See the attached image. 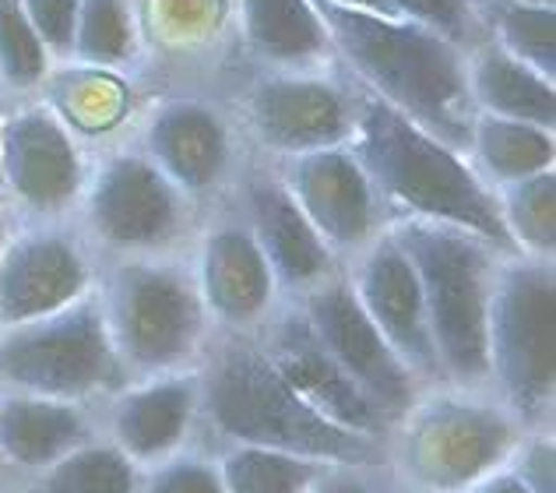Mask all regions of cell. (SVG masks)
<instances>
[{
  "instance_id": "6da1fadb",
  "label": "cell",
  "mask_w": 556,
  "mask_h": 493,
  "mask_svg": "<svg viewBox=\"0 0 556 493\" xmlns=\"http://www.w3.org/2000/svg\"><path fill=\"white\" fill-rule=\"evenodd\" d=\"M331 47L349 67L370 85L377 99L427 127L433 138L455 149L472 135V92L468 67L451 39L433 28L391 18L384 11H367L334 0H311Z\"/></svg>"
},
{
  "instance_id": "7a4b0ae2",
  "label": "cell",
  "mask_w": 556,
  "mask_h": 493,
  "mask_svg": "<svg viewBox=\"0 0 556 493\" xmlns=\"http://www.w3.org/2000/svg\"><path fill=\"white\" fill-rule=\"evenodd\" d=\"M349 138L374 191L388 194L427 223L465 229L501 251L515 246L504 226L501 201L490 198L482 180L462 163V155L384 99H359Z\"/></svg>"
},
{
  "instance_id": "3957f363",
  "label": "cell",
  "mask_w": 556,
  "mask_h": 493,
  "mask_svg": "<svg viewBox=\"0 0 556 493\" xmlns=\"http://www.w3.org/2000/svg\"><path fill=\"white\" fill-rule=\"evenodd\" d=\"M198 395L212 424L237 444L275 447L334 466H370L380 458V441L359 438L314 413L257 345L229 342L218 350Z\"/></svg>"
},
{
  "instance_id": "277c9868",
  "label": "cell",
  "mask_w": 556,
  "mask_h": 493,
  "mask_svg": "<svg viewBox=\"0 0 556 493\" xmlns=\"http://www.w3.org/2000/svg\"><path fill=\"white\" fill-rule=\"evenodd\" d=\"M394 240L416 268L441 374L462 384L486 381V307L493 286L486 246L465 229L427 219L405 223Z\"/></svg>"
},
{
  "instance_id": "5b68a950",
  "label": "cell",
  "mask_w": 556,
  "mask_h": 493,
  "mask_svg": "<svg viewBox=\"0 0 556 493\" xmlns=\"http://www.w3.org/2000/svg\"><path fill=\"white\" fill-rule=\"evenodd\" d=\"M124 377L102 307L75 300L64 311L0 331V381L25 395L78 402Z\"/></svg>"
},
{
  "instance_id": "8992f818",
  "label": "cell",
  "mask_w": 556,
  "mask_h": 493,
  "mask_svg": "<svg viewBox=\"0 0 556 493\" xmlns=\"http://www.w3.org/2000/svg\"><path fill=\"white\" fill-rule=\"evenodd\" d=\"M553 268L515 261L490 286L486 359L510 413L539 419L553 399Z\"/></svg>"
},
{
  "instance_id": "52a82bcc",
  "label": "cell",
  "mask_w": 556,
  "mask_h": 493,
  "mask_svg": "<svg viewBox=\"0 0 556 493\" xmlns=\"http://www.w3.org/2000/svg\"><path fill=\"white\" fill-rule=\"evenodd\" d=\"M99 307L121 367L138 374L173 370L201 336L198 286L166 265L127 261L110 275Z\"/></svg>"
},
{
  "instance_id": "ba28073f",
  "label": "cell",
  "mask_w": 556,
  "mask_h": 493,
  "mask_svg": "<svg viewBox=\"0 0 556 493\" xmlns=\"http://www.w3.org/2000/svg\"><path fill=\"white\" fill-rule=\"evenodd\" d=\"M413 416L405 430V469L437 493L476 486L510 455L515 419L501 409L458 399H437Z\"/></svg>"
},
{
  "instance_id": "9c48e42d",
  "label": "cell",
  "mask_w": 556,
  "mask_h": 493,
  "mask_svg": "<svg viewBox=\"0 0 556 493\" xmlns=\"http://www.w3.org/2000/svg\"><path fill=\"white\" fill-rule=\"evenodd\" d=\"M303 317L314 328L317 342L328 350V356L349 374V381L367 395L374 409L384 416V424H394V419H405V413H413V374L394 356L384 336L367 317L353 286L331 282L314 289Z\"/></svg>"
},
{
  "instance_id": "30bf717a",
  "label": "cell",
  "mask_w": 556,
  "mask_h": 493,
  "mask_svg": "<svg viewBox=\"0 0 556 493\" xmlns=\"http://www.w3.org/2000/svg\"><path fill=\"white\" fill-rule=\"evenodd\" d=\"M85 169L67 121L50 106H18L0 121V191L33 212H61L81 194Z\"/></svg>"
},
{
  "instance_id": "8fae6325",
  "label": "cell",
  "mask_w": 556,
  "mask_h": 493,
  "mask_svg": "<svg viewBox=\"0 0 556 493\" xmlns=\"http://www.w3.org/2000/svg\"><path fill=\"white\" fill-rule=\"evenodd\" d=\"M85 191V219L96 240L116 251L155 246L180 226V198L149 155L116 152L96 169Z\"/></svg>"
},
{
  "instance_id": "7c38bea8",
  "label": "cell",
  "mask_w": 556,
  "mask_h": 493,
  "mask_svg": "<svg viewBox=\"0 0 556 493\" xmlns=\"http://www.w3.org/2000/svg\"><path fill=\"white\" fill-rule=\"evenodd\" d=\"M89 265L61 229H28L0 243V331L64 311L85 296Z\"/></svg>"
},
{
  "instance_id": "4fadbf2b",
  "label": "cell",
  "mask_w": 556,
  "mask_h": 493,
  "mask_svg": "<svg viewBox=\"0 0 556 493\" xmlns=\"http://www.w3.org/2000/svg\"><path fill=\"white\" fill-rule=\"evenodd\" d=\"M268 359L275 370L286 377L289 388L311 405L314 413L331 419L334 427L353 430L359 438L380 441L388 433L384 416H380L367 395L349 381V374L328 356L325 345L317 342L314 328L306 317H282L268 345Z\"/></svg>"
},
{
  "instance_id": "5bb4252c",
  "label": "cell",
  "mask_w": 556,
  "mask_h": 493,
  "mask_svg": "<svg viewBox=\"0 0 556 493\" xmlns=\"http://www.w3.org/2000/svg\"><path fill=\"white\" fill-rule=\"evenodd\" d=\"M353 293L408 374H441L416 268L399 240H380L374 246L363 261Z\"/></svg>"
},
{
  "instance_id": "9a60e30c",
  "label": "cell",
  "mask_w": 556,
  "mask_h": 493,
  "mask_svg": "<svg viewBox=\"0 0 556 493\" xmlns=\"http://www.w3.org/2000/svg\"><path fill=\"white\" fill-rule=\"evenodd\" d=\"M286 191L325 243L356 246L374 233V184L342 144L292 159Z\"/></svg>"
},
{
  "instance_id": "2e32d148",
  "label": "cell",
  "mask_w": 556,
  "mask_h": 493,
  "mask_svg": "<svg viewBox=\"0 0 556 493\" xmlns=\"http://www.w3.org/2000/svg\"><path fill=\"white\" fill-rule=\"evenodd\" d=\"M251 124L268 149L303 155L342 144L353 130V110L328 81L268 78L251 96Z\"/></svg>"
},
{
  "instance_id": "e0dca14e",
  "label": "cell",
  "mask_w": 556,
  "mask_h": 493,
  "mask_svg": "<svg viewBox=\"0 0 556 493\" xmlns=\"http://www.w3.org/2000/svg\"><path fill=\"white\" fill-rule=\"evenodd\" d=\"M144 149H149L152 166L177 191L184 187V191L198 194L223 177L229 159V135L215 110L204 103H190V99H177L149 121Z\"/></svg>"
},
{
  "instance_id": "ac0fdd59",
  "label": "cell",
  "mask_w": 556,
  "mask_h": 493,
  "mask_svg": "<svg viewBox=\"0 0 556 493\" xmlns=\"http://www.w3.org/2000/svg\"><path fill=\"white\" fill-rule=\"evenodd\" d=\"M275 275L251 229L218 226L208 233L201 251V279L198 296L201 307H208L229 325H247L265 314L271 300Z\"/></svg>"
},
{
  "instance_id": "d6986e66",
  "label": "cell",
  "mask_w": 556,
  "mask_h": 493,
  "mask_svg": "<svg viewBox=\"0 0 556 493\" xmlns=\"http://www.w3.org/2000/svg\"><path fill=\"white\" fill-rule=\"evenodd\" d=\"M247 208H251V233L278 282L314 286L325 279L331 265L328 243L300 212L286 184L254 180L247 187Z\"/></svg>"
},
{
  "instance_id": "ffe728a7",
  "label": "cell",
  "mask_w": 556,
  "mask_h": 493,
  "mask_svg": "<svg viewBox=\"0 0 556 493\" xmlns=\"http://www.w3.org/2000/svg\"><path fill=\"white\" fill-rule=\"evenodd\" d=\"M198 405V377H155L113 405V441L130 462H152L180 444Z\"/></svg>"
},
{
  "instance_id": "44dd1931",
  "label": "cell",
  "mask_w": 556,
  "mask_h": 493,
  "mask_svg": "<svg viewBox=\"0 0 556 493\" xmlns=\"http://www.w3.org/2000/svg\"><path fill=\"white\" fill-rule=\"evenodd\" d=\"M85 438L89 427L75 402L25 395V391L0 399V455L11 466L47 469L71 447L85 444Z\"/></svg>"
},
{
  "instance_id": "7402d4cb",
  "label": "cell",
  "mask_w": 556,
  "mask_h": 493,
  "mask_svg": "<svg viewBox=\"0 0 556 493\" xmlns=\"http://www.w3.org/2000/svg\"><path fill=\"white\" fill-rule=\"evenodd\" d=\"M468 92H472V103L486 106L493 117L535 124L543 130H553L556 124L553 81L535 75L532 67H525L501 47H486L472 61V67H468Z\"/></svg>"
},
{
  "instance_id": "603a6c76",
  "label": "cell",
  "mask_w": 556,
  "mask_h": 493,
  "mask_svg": "<svg viewBox=\"0 0 556 493\" xmlns=\"http://www.w3.org/2000/svg\"><path fill=\"white\" fill-rule=\"evenodd\" d=\"M243 36L261 61L311 64L325 56L331 39L311 0H240Z\"/></svg>"
},
{
  "instance_id": "cb8c5ba5",
  "label": "cell",
  "mask_w": 556,
  "mask_h": 493,
  "mask_svg": "<svg viewBox=\"0 0 556 493\" xmlns=\"http://www.w3.org/2000/svg\"><path fill=\"white\" fill-rule=\"evenodd\" d=\"M468 141H472L482 169H490L504 184L553 169V130H543L535 124L476 113Z\"/></svg>"
},
{
  "instance_id": "d4e9b609",
  "label": "cell",
  "mask_w": 556,
  "mask_h": 493,
  "mask_svg": "<svg viewBox=\"0 0 556 493\" xmlns=\"http://www.w3.org/2000/svg\"><path fill=\"white\" fill-rule=\"evenodd\" d=\"M218 476L226 493H311L320 476V462L275 452V447L240 444L223 458Z\"/></svg>"
},
{
  "instance_id": "484cf974",
  "label": "cell",
  "mask_w": 556,
  "mask_h": 493,
  "mask_svg": "<svg viewBox=\"0 0 556 493\" xmlns=\"http://www.w3.org/2000/svg\"><path fill=\"white\" fill-rule=\"evenodd\" d=\"M135 462L116 444H78L42 469L39 493H135Z\"/></svg>"
},
{
  "instance_id": "4316f807",
  "label": "cell",
  "mask_w": 556,
  "mask_h": 493,
  "mask_svg": "<svg viewBox=\"0 0 556 493\" xmlns=\"http://www.w3.org/2000/svg\"><path fill=\"white\" fill-rule=\"evenodd\" d=\"M504 226L515 243H525L532 254L549 257L556 243V180L553 169L507 184V198L501 205Z\"/></svg>"
},
{
  "instance_id": "83f0119b",
  "label": "cell",
  "mask_w": 556,
  "mask_h": 493,
  "mask_svg": "<svg viewBox=\"0 0 556 493\" xmlns=\"http://www.w3.org/2000/svg\"><path fill=\"white\" fill-rule=\"evenodd\" d=\"M135 47V28L124 0H81L78 25L71 53L92 67H110L130 56Z\"/></svg>"
},
{
  "instance_id": "f1b7e54d",
  "label": "cell",
  "mask_w": 556,
  "mask_h": 493,
  "mask_svg": "<svg viewBox=\"0 0 556 493\" xmlns=\"http://www.w3.org/2000/svg\"><path fill=\"white\" fill-rule=\"evenodd\" d=\"M50 71V53L25 18L22 0H0V85L11 92H33Z\"/></svg>"
},
{
  "instance_id": "f546056e",
  "label": "cell",
  "mask_w": 556,
  "mask_h": 493,
  "mask_svg": "<svg viewBox=\"0 0 556 493\" xmlns=\"http://www.w3.org/2000/svg\"><path fill=\"white\" fill-rule=\"evenodd\" d=\"M496 33H501V50L510 53L535 75L553 81L556 75V42H553V8L535 4H507L496 11Z\"/></svg>"
},
{
  "instance_id": "4dcf8cb0",
  "label": "cell",
  "mask_w": 556,
  "mask_h": 493,
  "mask_svg": "<svg viewBox=\"0 0 556 493\" xmlns=\"http://www.w3.org/2000/svg\"><path fill=\"white\" fill-rule=\"evenodd\" d=\"M78 4L81 0H22L25 18L33 22L36 36L42 39V47H47L50 56L71 53L75 25H78Z\"/></svg>"
},
{
  "instance_id": "1f68e13d",
  "label": "cell",
  "mask_w": 556,
  "mask_h": 493,
  "mask_svg": "<svg viewBox=\"0 0 556 493\" xmlns=\"http://www.w3.org/2000/svg\"><path fill=\"white\" fill-rule=\"evenodd\" d=\"M384 4L408 14L416 25L433 28L437 36L451 39L455 47L468 36V11L462 0H384Z\"/></svg>"
},
{
  "instance_id": "d6a6232c",
  "label": "cell",
  "mask_w": 556,
  "mask_h": 493,
  "mask_svg": "<svg viewBox=\"0 0 556 493\" xmlns=\"http://www.w3.org/2000/svg\"><path fill=\"white\" fill-rule=\"evenodd\" d=\"M149 493H226V483L208 462L177 458V462H166V466L152 476Z\"/></svg>"
},
{
  "instance_id": "836d02e7",
  "label": "cell",
  "mask_w": 556,
  "mask_h": 493,
  "mask_svg": "<svg viewBox=\"0 0 556 493\" xmlns=\"http://www.w3.org/2000/svg\"><path fill=\"white\" fill-rule=\"evenodd\" d=\"M556 452L553 441H532L525 452L518 455L515 476L529 486L532 493H556Z\"/></svg>"
},
{
  "instance_id": "e575fe53",
  "label": "cell",
  "mask_w": 556,
  "mask_h": 493,
  "mask_svg": "<svg viewBox=\"0 0 556 493\" xmlns=\"http://www.w3.org/2000/svg\"><path fill=\"white\" fill-rule=\"evenodd\" d=\"M311 490L314 493H380L367 480H359L356 472H328V476H317V483Z\"/></svg>"
},
{
  "instance_id": "d590c367",
  "label": "cell",
  "mask_w": 556,
  "mask_h": 493,
  "mask_svg": "<svg viewBox=\"0 0 556 493\" xmlns=\"http://www.w3.org/2000/svg\"><path fill=\"white\" fill-rule=\"evenodd\" d=\"M476 493H532L515 472H490L476 483Z\"/></svg>"
},
{
  "instance_id": "8d00e7d4",
  "label": "cell",
  "mask_w": 556,
  "mask_h": 493,
  "mask_svg": "<svg viewBox=\"0 0 556 493\" xmlns=\"http://www.w3.org/2000/svg\"><path fill=\"white\" fill-rule=\"evenodd\" d=\"M334 4H353V8H367V11H380L384 0H334Z\"/></svg>"
},
{
  "instance_id": "74e56055",
  "label": "cell",
  "mask_w": 556,
  "mask_h": 493,
  "mask_svg": "<svg viewBox=\"0 0 556 493\" xmlns=\"http://www.w3.org/2000/svg\"><path fill=\"white\" fill-rule=\"evenodd\" d=\"M515 4H535V8H553V0H515Z\"/></svg>"
},
{
  "instance_id": "f35d334b",
  "label": "cell",
  "mask_w": 556,
  "mask_h": 493,
  "mask_svg": "<svg viewBox=\"0 0 556 493\" xmlns=\"http://www.w3.org/2000/svg\"><path fill=\"white\" fill-rule=\"evenodd\" d=\"M0 243H4V208H0Z\"/></svg>"
},
{
  "instance_id": "ab89813d",
  "label": "cell",
  "mask_w": 556,
  "mask_h": 493,
  "mask_svg": "<svg viewBox=\"0 0 556 493\" xmlns=\"http://www.w3.org/2000/svg\"><path fill=\"white\" fill-rule=\"evenodd\" d=\"M0 469H4V455H0Z\"/></svg>"
},
{
  "instance_id": "60d3db41",
  "label": "cell",
  "mask_w": 556,
  "mask_h": 493,
  "mask_svg": "<svg viewBox=\"0 0 556 493\" xmlns=\"http://www.w3.org/2000/svg\"><path fill=\"white\" fill-rule=\"evenodd\" d=\"M0 121H4V110H0Z\"/></svg>"
}]
</instances>
